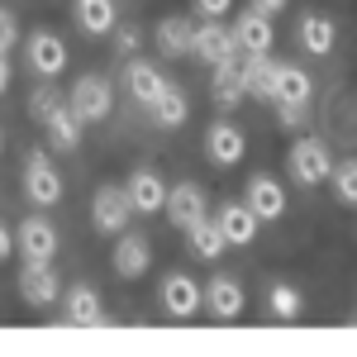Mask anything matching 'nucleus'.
<instances>
[{
    "label": "nucleus",
    "instance_id": "obj_7",
    "mask_svg": "<svg viewBox=\"0 0 357 357\" xmlns=\"http://www.w3.org/2000/svg\"><path fill=\"white\" fill-rule=\"evenodd\" d=\"M243 305H248V296H243V286H238L234 276H210V281L200 286V310H210L215 319H238Z\"/></svg>",
    "mask_w": 357,
    "mask_h": 357
},
{
    "label": "nucleus",
    "instance_id": "obj_19",
    "mask_svg": "<svg viewBox=\"0 0 357 357\" xmlns=\"http://www.w3.org/2000/svg\"><path fill=\"white\" fill-rule=\"evenodd\" d=\"M124 195H129V210L134 215H158L162 210V200H167V186H162V176L158 172H134L129 176V186H124Z\"/></svg>",
    "mask_w": 357,
    "mask_h": 357
},
{
    "label": "nucleus",
    "instance_id": "obj_23",
    "mask_svg": "<svg viewBox=\"0 0 357 357\" xmlns=\"http://www.w3.org/2000/svg\"><path fill=\"white\" fill-rule=\"evenodd\" d=\"M43 129H48V143H53V148H62V153H77V148H82V119L67 110V100H62V105L43 119Z\"/></svg>",
    "mask_w": 357,
    "mask_h": 357
},
{
    "label": "nucleus",
    "instance_id": "obj_34",
    "mask_svg": "<svg viewBox=\"0 0 357 357\" xmlns=\"http://www.w3.org/2000/svg\"><path fill=\"white\" fill-rule=\"evenodd\" d=\"M291 0H252V10H262V15H281Z\"/></svg>",
    "mask_w": 357,
    "mask_h": 357
},
{
    "label": "nucleus",
    "instance_id": "obj_33",
    "mask_svg": "<svg viewBox=\"0 0 357 357\" xmlns=\"http://www.w3.org/2000/svg\"><path fill=\"white\" fill-rule=\"evenodd\" d=\"M276 114H281V124L291 129V124H305V119H310V105H276Z\"/></svg>",
    "mask_w": 357,
    "mask_h": 357
},
{
    "label": "nucleus",
    "instance_id": "obj_21",
    "mask_svg": "<svg viewBox=\"0 0 357 357\" xmlns=\"http://www.w3.org/2000/svg\"><path fill=\"white\" fill-rule=\"evenodd\" d=\"M124 86H129V96H134L138 105L148 110L158 96H162V86H167V77L153 67V62H124Z\"/></svg>",
    "mask_w": 357,
    "mask_h": 357
},
{
    "label": "nucleus",
    "instance_id": "obj_15",
    "mask_svg": "<svg viewBox=\"0 0 357 357\" xmlns=\"http://www.w3.org/2000/svg\"><path fill=\"white\" fill-rule=\"evenodd\" d=\"M243 205L262 224H272V220H281V215H286V191H281V181H276V176H248Z\"/></svg>",
    "mask_w": 357,
    "mask_h": 357
},
{
    "label": "nucleus",
    "instance_id": "obj_36",
    "mask_svg": "<svg viewBox=\"0 0 357 357\" xmlns=\"http://www.w3.org/2000/svg\"><path fill=\"white\" fill-rule=\"evenodd\" d=\"M10 91V53H0V96Z\"/></svg>",
    "mask_w": 357,
    "mask_h": 357
},
{
    "label": "nucleus",
    "instance_id": "obj_12",
    "mask_svg": "<svg viewBox=\"0 0 357 357\" xmlns=\"http://www.w3.org/2000/svg\"><path fill=\"white\" fill-rule=\"evenodd\" d=\"M162 310L172 319H191L200 314V281L186 272H167L162 276Z\"/></svg>",
    "mask_w": 357,
    "mask_h": 357
},
{
    "label": "nucleus",
    "instance_id": "obj_24",
    "mask_svg": "<svg viewBox=\"0 0 357 357\" xmlns=\"http://www.w3.org/2000/svg\"><path fill=\"white\" fill-rule=\"evenodd\" d=\"M191 33H195V24L186 15H167L162 24H158V48H162V57H191Z\"/></svg>",
    "mask_w": 357,
    "mask_h": 357
},
{
    "label": "nucleus",
    "instance_id": "obj_20",
    "mask_svg": "<svg viewBox=\"0 0 357 357\" xmlns=\"http://www.w3.org/2000/svg\"><path fill=\"white\" fill-rule=\"evenodd\" d=\"M310 96H314V82H310V72L291 67V62H276L272 105H310Z\"/></svg>",
    "mask_w": 357,
    "mask_h": 357
},
{
    "label": "nucleus",
    "instance_id": "obj_31",
    "mask_svg": "<svg viewBox=\"0 0 357 357\" xmlns=\"http://www.w3.org/2000/svg\"><path fill=\"white\" fill-rule=\"evenodd\" d=\"M15 43H20V24H15V15L0 5V53H10Z\"/></svg>",
    "mask_w": 357,
    "mask_h": 357
},
{
    "label": "nucleus",
    "instance_id": "obj_22",
    "mask_svg": "<svg viewBox=\"0 0 357 357\" xmlns=\"http://www.w3.org/2000/svg\"><path fill=\"white\" fill-rule=\"evenodd\" d=\"M301 48L310 57H329L333 53V43H338V29H333L329 15H301Z\"/></svg>",
    "mask_w": 357,
    "mask_h": 357
},
{
    "label": "nucleus",
    "instance_id": "obj_3",
    "mask_svg": "<svg viewBox=\"0 0 357 357\" xmlns=\"http://www.w3.org/2000/svg\"><path fill=\"white\" fill-rule=\"evenodd\" d=\"M24 195L38 205V210H48L62 200V176H57V167L48 153H29L24 158Z\"/></svg>",
    "mask_w": 357,
    "mask_h": 357
},
{
    "label": "nucleus",
    "instance_id": "obj_32",
    "mask_svg": "<svg viewBox=\"0 0 357 357\" xmlns=\"http://www.w3.org/2000/svg\"><path fill=\"white\" fill-rule=\"evenodd\" d=\"M234 10V0H195V15L200 20H224Z\"/></svg>",
    "mask_w": 357,
    "mask_h": 357
},
{
    "label": "nucleus",
    "instance_id": "obj_5",
    "mask_svg": "<svg viewBox=\"0 0 357 357\" xmlns=\"http://www.w3.org/2000/svg\"><path fill=\"white\" fill-rule=\"evenodd\" d=\"M229 33H234V48H238V53H272V43H276L272 15H262V10H252V5L229 24Z\"/></svg>",
    "mask_w": 357,
    "mask_h": 357
},
{
    "label": "nucleus",
    "instance_id": "obj_18",
    "mask_svg": "<svg viewBox=\"0 0 357 357\" xmlns=\"http://www.w3.org/2000/svg\"><path fill=\"white\" fill-rule=\"evenodd\" d=\"M153 267V243L143 238V234H119V243H114V272L124 276V281H134V276H143Z\"/></svg>",
    "mask_w": 357,
    "mask_h": 357
},
{
    "label": "nucleus",
    "instance_id": "obj_4",
    "mask_svg": "<svg viewBox=\"0 0 357 357\" xmlns=\"http://www.w3.org/2000/svg\"><path fill=\"white\" fill-rule=\"evenodd\" d=\"M129 220H134V210H129L124 186H100V191L91 195V224H96L100 234H124Z\"/></svg>",
    "mask_w": 357,
    "mask_h": 357
},
{
    "label": "nucleus",
    "instance_id": "obj_2",
    "mask_svg": "<svg viewBox=\"0 0 357 357\" xmlns=\"http://www.w3.org/2000/svg\"><path fill=\"white\" fill-rule=\"evenodd\" d=\"M286 167H291V176L301 181V186H319V181H329V148L319 143V138H296L291 143V153H286Z\"/></svg>",
    "mask_w": 357,
    "mask_h": 357
},
{
    "label": "nucleus",
    "instance_id": "obj_14",
    "mask_svg": "<svg viewBox=\"0 0 357 357\" xmlns=\"http://www.w3.org/2000/svg\"><path fill=\"white\" fill-rule=\"evenodd\" d=\"M215 229L224 234V243H229V248H248L252 238H257L262 220L248 210L243 200H229V205H220V215H215Z\"/></svg>",
    "mask_w": 357,
    "mask_h": 357
},
{
    "label": "nucleus",
    "instance_id": "obj_17",
    "mask_svg": "<svg viewBox=\"0 0 357 357\" xmlns=\"http://www.w3.org/2000/svg\"><path fill=\"white\" fill-rule=\"evenodd\" d=\"M15 248L24 252V257H33V262H53L57 252V229L43 215H29L20 229H15Z\"/></svg>",
    "mask_w": 357,
    "mask_h": 357
},
{
    "label": "nucleus",
    "instance_id": "obj_1",
    "mask_svg": "<svg viewBox=\"0 0 357 357\" xmlns=\"http://www.w3.org/2000/svg\"><path fill=\"white\" fill-rule=\"evenodd\" d=\"M67 110L77 114L82 124H100V119H110L114 110V91L105 77H77L72 91H67Z\"/></svg>",
    "mask_w": 357,
    "mask_h": 357
},
{
    "label": "nucleus",
    "instance_id": "obj_25",
    "mask_svg": "<svg viewBox=\"0 0 357 357\" xmlns=\"http://www.w3.org/2000/svg\"><path fill=\"white\" fill-rule=\"evenodd\" d=\"M148 114H153L162 129H181V124H186V114H191V105H186V91L167 82V86H162V96L148 105Z\"/></svg>",
    "mask_w": 357,
    "mask_h": 357
},
{
    "label": "nucleus",
    "instance_id": "obj_10",
    "mask_svg": "<svg viewBox=\"0 0 357 357\" xmlns=\"http://www.w3.org/2000/svg\"><path fill=\"white\" fill-rule=\"evenodd\" d=\"M191 57H195V62H210V67H215V62H224V57H238L229 24H220V20L195 24V33H191Z\"/></svg>",
    "mask_w": 357,
    "mask_h": 357
},
{
    "label": "nucleus",
    "instance_id": "obj_6",
    "mask_svg": "<svg viewBox=\"0 0 357 357\" xmlns=\"http://www.w3.org/2000/svg\"><path fill=\"white\" fill-rule=\"evenodd\" d=\"M248 153V138L238 124H229V119H215L210 129H205V158L215 167H238Z\"/></svg>",
    "mask_w": 357,
    "mask_h": 357
},
{
    "label": "nucleus",
    "instance_id": "obj_13",
    "mask_svg": "<svg viewBox=\"0 0 357 357\" xmlns=\"http://www.w3.org/2000/svg\"><path fill=\"white\" fill-rule=\"evenodd\" d=\"M57 291H62V281H57L53 262H33V257H24V267H20V296H24L29 305H53Z\"/></svg>",
    "mask_w": 357,
    "mask_h": 357
},
{
    "label": "nucleus",
    "instance_id": "obj_9",
    "mask_svg": "<svg viewBox=\"0 0 357 357\" xmlns=\"http://www.w3.org/2000/svg\"><path fill=\"white\" fill-rule=\"evenodd\" d=\"M24 57H29V67L48 82V77H62V67H67V43L57 33H48V29H38V33H29Z\"/></svg>",
    "mask_w": 357,
    "mask_h": 357
},
{
    "label": "nucleus",
    "instance_id": "obj_27",
    "mask_svg": "<svg viewBox=\"0 0 357 357\" xmlns=\"http://www.w3.org/2000/svg\"><path fill=\"white\" fill-rule=\"evenodd\" d=\"M181 234H186V243H191V257H205V262H215L224 248H229V243H224V234L215 229V220H210V215H205V220H195L191 229H181Z\"/></svg>",
    "mask_w": 357,
    "mask_h": 357
},
{
    "label": "nucleus",
    "instance_id": "obj_26",
    "mask_svg": "<svg viewBox=\"0 0 357 357\" xmlns=\"http://www.w3.org/2000/svg\"><path fill=\"white\" fill-rule=\"evenodd\" d=\"M72 10H77V24L86 33H110L119 24V10H114V0H72Z\"/></svg>",
    "mask_w": 357,
    "mask_h": 357
},
{
    "label": "nucleus",
    "instance_id": "obj_37",
    "mask_svg": "<svg viewBox=\"0 0 357 357\" xmlns=\"http://www.w3.org/2000/svg\"><path fill=\"white\" fill-rule=\"evenodd\" d=\"M0 148H5V138H0Z\"/></svg>",
    "mask_w": 357,
    "mask_h": 357
},
{
    "label": "nucleus",
    "instance_id": "obj_35",
    "mask_svg": "<svg viewBox=\"0 0 357 357\" xmlns=\"http://www.w3.org/2000/svg\"><path fill=\"white\" fill-rule=\"evenodd\" d=\"M10 252H15V234H10V229H5V224H0V262H5V257H10Z\"/></svg>",
    "mask_w": 357,
    "mask_h": 357
},
{
    "label": "nucleus",
    "instance_id": "obj_11",
    "mask_svg": "<svg viewBox=\"0 0 357 357\" xmlns=\"http://www.w3.org/2000/svg\"><path fill=\"white\" fill-rule=\"evenodd\" d=\"M62 319L72 324V329H100L105 324V305H100V291H91V286H72L67 296H62Z\"/></svg>",
    "mask_w": 357,
    "mask_h": 357
},
{
    "label": "nucleus",
    "instance_id": "obj_30",
    "mask_svg": "<svg viewBox=\"0 0 357 357\" xmlns=\"http://www.w3.org/2000/svg\"><path fill=\"white\" fill-rule=\"evenodd\" d=\"M57 105H62V96H57L53 86H38V91H33V96H29V114H33V119H38V124H43V119H48V114H53Z\"/></svg>",
    "mask_w": 357,
    "mask_h": 357
},
{
    "label": "nucleus",
    "instance_id": "obj_28",
    "mask_svg": "<svg viewBox=\"0 0 357 357\" xmlns=\"http://www.w3.org/2000/svg\"><path fill=\"white\" fill-rule=\"evenodd\" d=\"M267 310H272V319H301L305 301H301V291H296V286L276 281L272 291H267Z\"/></svg>",
    "mask_w": 357,
    "mask_h": 357
},
{
    "label": "nucleus",
    "instance_id": "obj_29",
    "mask_svg": "<svg viewBox=\"0 0 357 357\" xmlns=\"http://www.w3.org/2000/svg\"><path fill=\"white\" fill-rule=\"evenodd\" d=\"M329 176H333L338 200H343V205H353V200H357V162H353V158H343L338 167H329Z\"/></svg>",
    "mask_w": 357,
    "mask_h": 357
},
{
    "label": "nucleus",
    "instance_id": "obj_16",
    "mask_svg": "<svg viewBox=\"0 0 357 357\" xmlns=\"http://www.w3.org/2000/svg\"><path fill=\"white\" fill-rule=\"evenodd\" d=\"M210 96H215L220 110H238V105H243V100H248V91H243V57H224V62H215Z\"/></svg>",
    "mask_w": 357,
    "mask_h": 357
},
{
    "label": "nucleus",
    "instance_id": "obj_8",
    "mask_svg": "<svg viewBox=\"0 0 357 357\" xmlns=\"http://www.w3.org/2000/svg\"><path fill=\"white\" fill-rule=\"evenodd\" d=\"M162 210H167V220H172V229H191L195 220L210 215V200H205V191H200L195 181H181V186L167 191Z\"/></svg>",
    "mask_w": 357,
    "mask_h": 357
}]
</instances>
